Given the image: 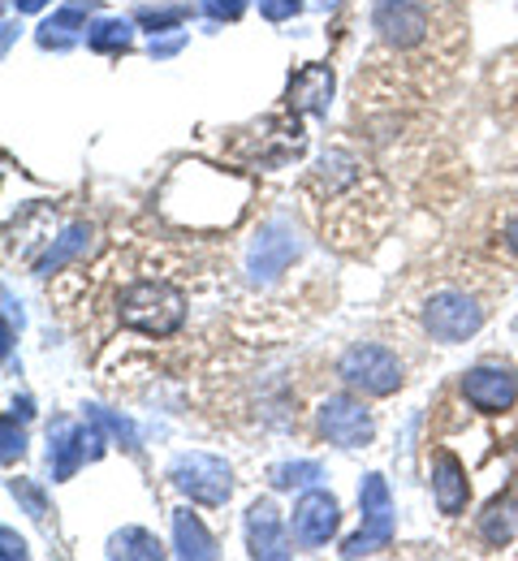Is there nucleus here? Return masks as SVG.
I'll list each match as a JSON object with an SVG mask.
<instances>
[{
  "label": "nucleus",
  "instance_id": "24",
  "mask_svg": "<svg viewBox=\"0 0 518 561\" xmlns=\"http://www.w3.org/2000/svg\"><path fill=\"white\" fill-rule=\"evenodd\" d=\"M91 420L100 423V427H108L113 436H122V440H126V445L135 449V427H130V423H126V420H117V415H104L100 407H91Z\"/></svg>",
  "mask_w": 518,
  "mask_h": 561
},
{
  "label": "nucleus",
  "instance_id": "2",
  "mask_svg": "<svg viewBox=\"0 0 518 561\" xmlns=\"http://www.w3.org/2000/svg\"><path fill=\"white\" fill-rule=\"evenodd\" d=\"M186 320V298L164 280H139L122 294V324L148 337H169Z\"/></svg>",
  "mask_w": 518,
  "mask_h": 561
},
{
  "label": "nucleus",
  "instance_id": "5",
  "mask_svg": "<svg viewBox=\"0 0 518 561\" xmlns=\"http://www.w3.org/2000/svg\"><path fill=\"white\" fill-rule=\"evenodd\" d=\"M337 376L368 398H389L402 385V363L384 346H350L337 363Z\"/></svg>",
  "mask_w": 518,
  "mask_h": 561
},
{
  "label": "nucleus",
  "instance_id": "18",
  "mask_svg": "<svg viewBox=\"0 0 518 561\" xmlns=\"http://www.w3.org/2000/svg\"><path fill=\"white\" fill-rule=\"evenodd\" d=\"M515 531H518V501H510V496H506V501H493L488 514L480 518V536L502 549V545L515 540Z\"/></svg>",
  "mask_w": 518,
  "mask_h": 561
},
{
  "label": "nucleus",
  "instance_id": "9",
  "mask_svg": "<svg viewBox=\"0 0 518 561\" xmlns=\"http://www.w3.org/2000/svg\"><path fill=\"white\" fill-rule=\"evenodd\" d=\"M320 432L342 449H359L376 436V420H371L368 407L355 402V398H329L320 407Z\"/></svg>",
  "mask_w": 518,
  "mask_h": 561
},
{
  "label": "nucleus",
  "instance_id": "23",
  "mask_svg": "<svg viewBox=\"0 0 518 561\" xmlns=\"http://www.w3.org/2000/svg\"><path fill=\"white\" fill-rule=\"evenodd\" d=\"M186 18V4H169V9H143L139 22L151 26V31H164V26H177Z\"/></svg>",
  "mask_w": 518,
  "mask_h": 561
},
{
  "label": "nucleus",
  "instance_id": "20",
  "mask_svg": "<svg viewBox=\"0 0 518 561\" xmlns=\"http://www.w3.org/2000/svg\"><path fill=\"white\" fill-rule=\"evenodd\" d=\"M130 39H135V31H130L126 18H100V22L91 26V35H87V44H91L95 53H126Z\"/></svg>",
  "mask_w": 518,
  "mask_h": 561
},
{
  "label": "nucleus",
  "instance_id": "29",
  "mask_svg": "<svg viewBox=\"0 0 518 561\" xmlns=\"http://www.w3.org/2000/svg\"><path fill=\"white\" fill-rule=\"evenodd\" d=\"M182 39H186V35H173V39H164V44H151V57H169V53H177Z\"/></svg>",
  "mask_w": 518,
  "mask_h": 561
},
{
  "label": "nucleus",
  "instance_id": "15",
  "mask_svg": "<svg viewBox=\"0 0 518 561\" xmlns=\"http://www.w3.org/2000/svg\"><path fill=\"white\" fill-rule=\"evenodd\" d=\"M53 476L57 480H70L78 471V462H87V427H74V423H57L53 427Z\"/></svg>",
  "mask_w": 518,
  "mask_h": 561
},
{
  "label": "nucleus",
  "instance_id": "7",
  "mask_svg": "<svg viewBox=\"0 0 518 561\" xmlns=\"http://www.w3.org/2000/svg\"><path fill=\"white\" fill-rule=\"evenodd\" d=\"M169 480H173V489L186 492L199 505H225L229 492H233V471L212 454H182L173 462Z\"/></svg>",
  "mask_w": 518,
  "mask_h": 561
},
{
  "label": "nucleus",
  "instance_id": "27",
  "mask_svg": "<svg viewBox=\"0 0 518 561\" xmlns=\"http://www.w3.org/2000/svg\"><path fill=\"white\" fill-rule=\"evenodd\" d=\"M242 4H246V0H208V13H212V18H238Z\"/></svg>",
  "mask_w": 518,
  "mask_h": 561
},
{
  "label": "nucleus",
  "instance_id": "22",
  "mask_svg": "<svg viewBox=\"0 0 518 561\" xmlns=\"http://www.w3.org/2000/svg\"><path fill=\"white\" fill-rule=\"evenodd\" d=\"M320 480V462H286L273 467V489H295V484H311Z\"/></svg>",
  "mask_w": 518,
  "mask_h": 561
},
{
  "label": "nucleus",
  "instance_id": "6",
  "mask_svg": "<svg viewBox=\"0 0 518 561\" xmlns=\"http://www.w3.org/2000/svg\"><path fill=\"white\" fill-rule=\"evenodd\" d=\"M371 26H376V35H380L389 48L406 53V48H415V44L428 39V31H433V9H428L424 0H376V4H371Z\"/></svg>",
  "mask_w": 518,
  "mask_h": 561
},
{
  "label": "nucleus",
  "instance_id": "17",
  "mask_svg": "<svg viewBox=\"0 0 518 561\" xmlns=\"http://www.w3.org/2000/svg\"><path fill=\"white\" fill-rule=\"evenodd\" d=\"M87 242H91V225H70V229H66V233H61V238H57V242L44 251V260L35 264V273H39V277L61 273V268H66L74 255H82V251H87Z\"/></svg>",
  "mask_w": 518,
  "mask_h": 561
},
{
  "label": "nucleus",
  "instance_id": "3",
  "mask_svg": "<svg viewBox=\"0 0 518 561\" xmlns=\"http://www.w3.org/2000/svg\"><path fill=\"white\" fill-rule=\"evenodd\" d=\"M359 505H364V531L350 536L342 545V558H364V553H380L389 540H393V496H389V484L384 476H364V489H359Z\"/></svg>",
  "mask_w": 518,
  "mask_h": 561
},
{
  "label": "nucleus",
  "instance_id": "28",
  "mask_svg": "<svg viewBox=\"0 0 518 561\" xmlns=\"http://www.w3.org/2000/svg\"><path fill=\"white\" fill-rule=\"evenodd\" d=\"M0 545H4V558H9V561H13V558H26V545H22V540H18V536H13L9 527L0 531Z\"/></svg>",
  "mask_w": 518,
  "mask_h": 561
},
{
  "label": "nucleus",
  "instance_id": "8",
  "mask_svg": "<svg viewBox=\"0 0 518 561\" xmlns=\"http://www.w3.org/2000/svg\"><path fill=\"white\" fill-rule=\"evenodd\" d=\"M462 398L475 407V411H484V415H502V411H510L518 398V380L510 367H502V363H480V367H471L467 376H462Z\"/></svg>",
  "mask_w": 518,
  "mask_h": 561
},
{
  "label": "nucleus",
  "instance_id": "4",
  "mask_svg": "<svg viewBox=\"0 0 518 561\" xmlns=\"http://www.w3.org/2000/svg\"><path fill=\"white\" fill-rule=\"evenodd\" d=\"M480 324H484V307L471 294H462V289H441L424 307V329L437 342H445V346H458V342L475 337Z\"/></svg>",
  "mask_w": 518,
  "mask_h": 561
},
{
  "label": "nucleus",
  "instance_id": "12",
  "mask_svg": "<svg viewBox=\"0 0 518 561\" xmlns=\"http://www.w3.org/2000/svg\"><path fill=\"white\" fill-rule=\"evenodd\" d=\"M246 545H251V558H290V545H286L273 501H255L246 510Z\"/></svg>",
  "mask_w": 518,
  "mask_h": 561
},
{
  "label": "nucleus",
  "instance_id": "13",
  "mask_svg": "<svg viewBox=\"0 0 518 561\" xmlns=\"http://www.w3.org/2000/svg\"><path fill=\"white\" fill-rule=\"evenodd\" d=\"M286 100H290L295 113H324L329 100H333V70L329 66H302L290 78Z\"/></svg>",
  "mask_w": 518,
  "mask_h": 561
},
{
  "label": "nucleus",
  "instance_id": "16",
  "mask_svg": "<svg viewBox=\"0 0 518 561\" xmlns=\"http://www.w3.org/2000/svg\"><path fill=\"white\" fill-rule=\"evenodd\" d=\"M173 536H177V553L182 558H217V540L208 536V527L191 510L173 514Z\"/></svg>",
  "mask_w": 518,
  "mask_h": 561
},
{
  "label": "nucleus",
  "instance_id": "21",
  "mask_svg": "<svg viewBox=\"0 0 518 561\" xmlns=\"http://www.w3.org/2000/svg\"><path fill=\"white\" fill-rule=\"evenodd\" d=\"M113 558H143V561H156L164 558V549H160V540L143 531V527H126L122 536H113V549H108Z\"/></svg>",
  "mask_w": 518,
  "mask_h": 561
},
{
  "label": "nucleus",
  "instance_id": "30",
  "mask_svg": "<svg viewBox=\"0 0 518 561\" xmlns=\"http://www.w3.org/2000/svg\"><path fill=\"white\" fill-rule=\"evenodd\" d=\"M13 4H18V13H39L48 0H13Z\"/></svg>",
  "mask_w": 518,
  "mask_h": 561
},
{
  "label": "nucleus",
  "instance_id": "26",
  "mask_svg": "<svg viewBox=\"0 0 518 561\" xmlns=\"http://www.w3.org/2000/svg\"><path fill=\"white\" fill-rule=\"evenodd\" d=\"M22 449H26V436H22V432L13 436V415H9V420H4V462L22 458Z\"/></svg>",
  "mask_w": 518,
  "mask_h": 561
},
{
  "label": "nucleus",
  "instance_id": "1",
  "mask_svg": "<svg viewBox=\"0 0 518 561\" xmlns=\"http://www.w3.org/2000/svg\"><path fill=\"white\" fill-rule=\"evenodd\" d=\"M246 204H251V178L233 169H212L204 160L177 164L156 195L160 216H169L182 229H229L242 220Z\"/></svg>",
  "mask_w": 518,
  "mask_h": 561
},
{
  "label": "nucleus",
  "instance_id": "14",
  "mask_svg": "<svg viewBox=\"0 0 518 561\" xmlns=\"http://www.w3.org/2000/svg\"><path fill=\"white\" fill-rule=\"evenodd\" d=\"M433 496H437V510H441V514H462V505H467V496H471L467 471H462V462H458L449 449H441L437 462H433Z\"/></svg>",
  "mask_w": 518,
  "mask_h": 561
},
{
  "label": "nucleus",
  "instance_id": "31",
  "mask_svg": "<svg viewBox=\"0 0 518 561\" xmlns=\"http://www.w3.org/2000/svg\"><path fill=\"white\" fill-rule=\"evenodd\" d=\"M506 247H510V251L518 255V216L510 220V225H506Z\"/></svg>",
  "mask_w": 518,
  "mask_h": 561
},
{
  "label": "nucleus",
  "instance_id": "19",
  "mask_svg": "<svg viewBox=\"0 0 518 561\" xmlns=\"http://www.w3.org/2000/svg\"><path fill=\"white\" fill-rule=\"evenodd\" d=\"M87 22V4H70V9H61L57 18H48L44 26H39V44L44 48H66L70 39H74V31ZM87 31V26H82Z\"/></svg>",
  "mask_w": 518,
  "mask_h": 561
},
{
  "label": "nucleus",
  "instance_id": "11",
  "mask_svg": "<svg viewBox=\"0 0 518 561\" xmlns=\"http://www.w3.org/2000/svg\"><path fill=\"white\" fill-rule=\"evenodd\" d=\"M333 531H337V501L329 492H307L295 505V540L302 549H315Z\"/></svg>",
  "mask_w": 518,
  "mask_h": 561
},
{
  "label": "nucleus",
  "instance_id": "25",
  "mask_svg": "<svg viewBox=\"0 0 518 561\" xmlns=\"http://www.w3.org/2000/svg\"><path fill=\"white\" fill-rule=\"evenodd\" d=\"M260 9H264V18L286 22V18H295L298 9H302V0H260Z\"/></svg>",
  "mask_w": 518,
  "mask_h": 561
},
{
  "label": "nucleus",
  "instance_id": "10",
  "mask_svg": "<svg viewBox=\"0 0 518 561\" xmlns=\"http://www.w3.org/2000/svg\"><path fill=\"white\" fill-rule=\"evenodd\" d=\"M295 255H298L295 233H290L286 225H268V229L260 233V242L251 247V260H246V268H251V280L281 277V273L295 264Z\"/></svg>",
  "mask_w": 518,
  "mask_h": 561
}]
</instances>
